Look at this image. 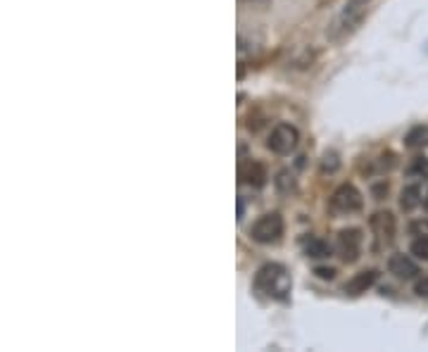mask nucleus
I'll return each instance as SVG.
<instances>
[{"label":"nucleus","mask_w":428,"mask_h":352,"mask_svg":"<svg viewBox=\"0 0 428 352\" xmlns=\"http://www.w3.org/2000/svg\"><path fill=\"white\" fill-rule=\"evenodd\" d=\"M238 176H240V183H248V186H252V188L267 186V178H269L267 167H264L262 162H255V160H250V162L240 164Z\"/></svg>","instance_id":"obj_7"},{"label":"nucleus","mask_w":428,"mask_h":352,"mask_svg":"<svg viewBox=\"0 0 428 352\" xmlns=\"http://www.w3.org/2000/svg\"><path fill=\"white\" fill-rule=\"evenodd\" d=\"M371 231L376 234L378 238V246H388V243H393V238H395V217H393V212H376L371 217Z\"/></svg>","instance_id":"obj_6"},{"label":"nucleus","mask_w":428,"mask_h":352,"mask_svg":"<svg viewBox=\"0 0 428 352\" xmlns=\"http://www.w3.org/2000/svg\"><path fill=\"white\" fill-rule=\"evenodd\" d=\"M255 286L262 293H267L274 300H286L288 293H291V274L283 265H264L262 269L257 272Z\"/></svg>","instance_id":"obj_1"},{"label":"nucleus","mask_w":428,"mask_h":352,"mask_svg":"<svg viewBox=\"0 0 428 352\" xmlns=\"http://www.w3.org/2000/svg\"><path fill=\"white\" fill-rule=\"evenodd\" d=\"M303 248H305V255L307 258H329L331 255V246L326 241H322V238H305L303 241Z\"/></svg>","instance_id":"obj_11"},{"label":"nucleus","mask_w":428,"mask_h":352,"mask_svg":"<svg viewBox=\"0 0 428 352\" xmlns=\"http://www.w3.org/2000/svg\"><path fill=\"white\" fill-rule=\"evenodd\" d=\"M414 293H417L419 297H428V276L419 279V281L414 283Z\"/></svg>","instance_id":"obj_18"},{"label":"nucleus","mask_w":428,"mask_h":352,"mask_svg":"<svg viewBox=\"0 0 428 352\" xmlns=\"http://www.w3.org/2000/svg\"><path fill=\"white\" fill-rule=\"evenodd\" d=\"M252 241L262 243V246H271V243H279L283 236V217L279 212L262 214L250 229Z\"/></svg>","instance_id":"obj_2"},{"label":"nucleus","mask_w":428,"mask_h":352,"mask_svg":"<svg viewBox=\"0 0 428 352\" xmlns=\"http://www.w3.org/2000/svg\"><path fill=\"white\" fill-rule=\"evenodd\" d=\"M300 143V134L298 129L291 127V124H279L274 127V131L269 134L267 148L276 155H291Z\"/></svg>","instance_id":"obj_3"},{"label":"nucleus","mask_w":428,"mask_h":352,"mask_svg":"<svg viewBox=\"0 0 428 352\" xmlns=\"http://www.w3.org/2000/svg\"><path fill=\"white\" fill-rule=\"evenodd\" d=\"M407 148H426L428 146V127H414L405 136Z\"/></svg>","instance_id":"obj_12"},{"label":"nucleus","mask_w":428,"mask_h":352,"mask_svg":"<svg viewBox=\"0 0 428 352\" xmlns=\"http://www.w3.org/2000/svg\"><path fill=\"white\" fill-rule=\"evenodd\" d=\"M315 274H317L319 279H324V281H333V279H336V269H333V267H317Z\"/></svg>","instance_id":"obj_16"},{"label":"nucleus","mask_w":428,"mask_h":352,"mask_svg":"<svg viewBox=\"0 0 428 352\" xmlns=\"http://www.w3.org/2000/svg\"><path fill=\"white\" fill-rule=\"evenodd\" d=\"M388 269L390 274H395L397 279H414L419 274V265L414 262L412 258H407V255H393V258L388 260Z\"/></svg>","instance_id":"obj_9"},{"label":"nucleus","mask_w":428,"mask_h":352,"mask_svg":"<svg viewBox=\"0 0 428 352\" xmlns=\"http://www.w3.org/2000/svg\"><path fill=\"white\" fill-rule=\"evenodd\" d=\"M424 207H426V212H428V193H426V198H424Z\"/></svg>","instance_id":"obj_20"},{"label":"nucleus","mask_w":428,"mask_h":352,"mask_svg":"<svg viewBox=\"0 0 428 352\" xmlns=\"http://www.w3.org/2000/svg\"><path fill=\"white\" fill-rule=\"evenodd\" d=\"M417 171H419V174L428 171V160L426 157H417V160H414V164L409 167V174H417Z\"/></svg>","instance_id":"obj_17"},{"label":"nucleus","mask_w":428,"mask_h":352,"mask_svg":"<svg viewBox=\"0 0 428 352\" xmlns=\"http://www.w3.org/2000/svg\"><path fill=\"white\" fill-rule=\"evenodd\" d=\"M361 243H364V236H361L359 229H343L338 234V255L345 265H352V262L359 260V253H361Z\"/></svg>","instance_id":"obj_5"},{"label":"nucleus","mask_w":428,"mask_h":352,"mask_svg":"<svg viewBox=\"0 0 428 352\" xmlns=\"http://www.w3.org/2000/svg\"><path fill=\"white\" fill-rule=\"evenodd\" d=\"M361 205H364L361 193L352 186V183H343V186L336 188L333 195H331V207H333L336 212H340V214L359 212Z\"/></svg>","instance_id":"obj_4"},{"label":"nucleus","mask_w":428,"mask_h":352,"mask_svg":"<svg viewBox=\"0 0 428 352\" xmlns=\"http://www.w3.org/2000/svg\"><path fill=\"white\" fill-rule=\"evenodd\" d=\"M376 279H378L376 269H364V272L354 274V276L350 279L345 286H343V290H345L347 295H361V293H366L373 283H376Z\"/></svg>","instance_id":"obj_8"},{"label":"nucleus","mask_w":428,"mask_h":352,"mask_svg":"<svg viewBox=\"0 0 428 352\" xmlns=\"http://www.w3.org/2000/svg\"><path fill=\"white\" fill-rule=\"evenodd\" d=\"M421 188L417 186V183H412V186H405L402 188V193H400V207L405 212H412V210H417V207L421 205Z\"/></svg>","instance_id":"obj_10"},{"label":"nucleus","mask_w":428,"mask_h":352,"mask_svg":"<svg viewBox=\"0 0 428 352\" xmlns=\"http://www.w3.org/2000/svg\"><path fill=\"white\" fill-rule=\"evenodd\" d=\"M276 186H279V190H283V193L293 190V188H295V181H293V174H291V171H281L279 178H276Z\"/></svg>","instance_id":"obj_14"},{"label":"nucleus","mask_w":428,"mask_h":352,"mask_svg":"<svg viewBox=\"0 0 428 352\" xmlns=\"http://www.w3.org/2000/svg\"><path fill=\"white\" fill-rule=\"evenodd\" d=\"M243 210H245V207H243V200H238V219H243Z\"/></svg>","instance_id":"obj_19"},{"label":"nucleus","mask_w":428,"mask_h":352,"mask_svg":"<svg viewBox=\"0 0 428 352\" xmlns=\"http://www.w3.org/2000/svg\"><path fill=\"white\" fill-rule=\"evenodd\" d=\"M409 253L414 255L417 260H424L428 262V236H419L412 241V248H409Z\"/></svg>","instance_id":"obj_13"},{"label":"nucleus","mask_w":428,"mask_h":352,"mask_svg":"<svg viewBox=\"0 0 428 352\" xmlns=\"http://www.w3.org/2000/svg\"><path fill=\"white\" fill-rule=\"evenodd\" d=\"M338 155H336V153H326V155H324V162H322V169L324 171H336V169H338Z\"/></svg>","instance_id":"obj_15"}]
</instances>
